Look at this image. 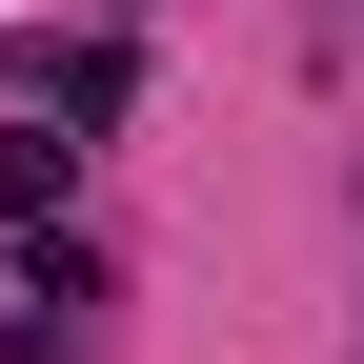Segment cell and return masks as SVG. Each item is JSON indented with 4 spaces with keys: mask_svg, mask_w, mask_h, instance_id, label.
I'll list each match as a JSON object with an SVG mask.
<instances>
[{
    "mask_svg": "<svg viewBox=\"0 0 364 364\" xmlns=\"http://www.w3.org/2000/svg\"><path fill=\"white\" fill-rule=\"evenodd\" d=\"M0 81H21L41 122H122V102H142V61H122V41H21Z\"/></svg>",
    "mask_w": 364,
    "mask_h": 364,
    "instance_id": "6da1fadb",
    "label": "cell"
},
{
    "mask_svg": "<svg viewBox=\"0 0 364 364\" xmlns=\"http://www.w3.org/2000/svg\"><path fill=\"white\" fill-rule=\"evenodd\" d=\"M0 223H41V243H61V142H0Z\"/></svg>",
    "mask_w": 364,
    "mask_h": 364,
    "instance_id": "7a4b0ae2",
    "label": "cell"
}]
</instances>
